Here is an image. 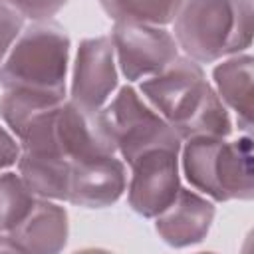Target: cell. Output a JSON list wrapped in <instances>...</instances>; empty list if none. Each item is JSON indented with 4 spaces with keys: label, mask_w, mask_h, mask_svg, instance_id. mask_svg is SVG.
I'll return each instance as SVG.
<instances>
[{
    "label": "cell",
    "mask_w": 254,
    "mask_h": 254,
    "mask_svg": "<svg viewBox=\"0 0 254 254\" xmlns=\"http://www.w3.org/2000/svg\"><path fill=\"white\" fill-rule=\"evenodd\" d=\"M139 93L183 141L198 135L230 137L232 133L228 107L206 81L202 65L187 56H177L163 71L141 79Z\"/></svg>",
    "instance_id": "6da1fadb"
},
{
    "label": "cell",
    "mask_w": 254,
    "mask_h": 254,
    "mask_svg": "<svg viewBox=\"0 0 254 254\" xmlns=\"http://www.w3.org/2000/svg\"><path fill=\"white\" fill-rule=\"evenodd\" d=\"M252 0H185L173 36L187 58L214 64L252 44Z\"/></svg>",
    "instance_id": "7a4b0ae2"
},
{
    "label": "cell",
    "mask_w": 254,
    "mask_h": 254,
    "mask_svg": "<svg viewBox=\"0 0 254 254\" xmlns=\"http://www.w3.org/2000/svg\"><path fill=\"white\" fill-rule=\"evenodd\" d=\"M181 167L192 189L216 202L252 200V137L198 135L183 141Z\"/></svg>",
    "instance_id": "3957f363"
},
{
    "label": "cell",
    "mask_w": 254,
    "mask_h": 254,
    "mask_svg": "<svg viewBox=\"0 0 254 254\" xmlns=\"http://www.w3.org/2000/svg\"><path fill=\"white\" fill-rule=\"evenodd\" d=\"M69 36L52 20L32 22L22 30L0 64V85L65 93Z\"/></svg>",
    "instance_id": "277c9868"
},
{
    "label": "cell",
    "mask_w": 254,
    "mask_h": 254,
    "mask_svg": "<svg viewBox=\"0 0 254 254\" xmlns=\"http://www.w3.org/2000/svg\"><path fill=\"white\" fill-rule=\"evenodd\" d=\"M103 111L109 119L117 153L127 165L133 163L141 153L155 147H183V139L171 127V123L163 119L133 85L119 87Z\"/></svg>",
    "instance_id": "5b68a950"
},
{
    "label": "cell",
    "mask_w": 254,
    "mask_h": 254,
    "mask_svg": "<svg viewBox=\"0 0 254 254\" xmlns=\"http://www.w3.org/2000/svg\"><path fill=\"white\" fill-rule=\"evenodd\" d=\"M111 44L119 71L127 81H141L163 71L177 56L175 36L165 26L141 22H115Z\"/></svg>",
    "instance_id": "8992f818"
},
{
    "label": "cell",
    "mask_w": 254,
    "mask_h": 254,
    "mask_svg": "<svg viewBox=\"0 0 254 254\" xmlns=\"http://www.w3.org/2000/svg\"><path fill=\"white\" fill-rule=\"evenodd\" d=\"M179 153L181 149L155 147L129 163L131 179L127 185V200L137 214L155 218L175 200L181 189Z\"/></svg>",
    "instance_id": "52a82bcc"
},
{
    "label": "cell",
    "mask_w": 254,
    "mask_h": 254,
    "mask_svg": "<svg viewBox=\"0 0 254 254\" xmlns=\"http://www.w3.org/2000/svg\"><path fill=\"white\" fill-rule=\"evenodd\" d=\"M56 149L67 161L117 155V143L103 109H89L65 99L54 119Z\"/></svg>",
    "instance_id": "ba28073f"
},
{
    "label": "cell",
    "mask_w": 254,
    "mask_h": 254,
    "mask_svg": "<svg viewBox=\"0 0 254 254\" xmlns=\"http://www.w3.org/2000/svg\"><path fill=\"white\" fill-rule=\"evenodd\" d=\"M119 87V67L109 36L85 38L77 46L69 99L89 107L103 109Z\"/></svg>",
    "instance_id": "9c48e42d"
},
{
    "label": "cell",
    "mask_w": 254,
    "mask_h": 254,
    "mask_svg": "<svg viewBox=\"0 0 254 254\" xmlns=\"http://www.w3.org/2000/svg\"><path fill=\"white\" fill-rule=\"evenodd\" d=\"M125 189V161L117 159V155L71 161L65 202L83 208H105L117 202Z\"/></svg>",
    "instance_id": "30bf717a"
},
{
    "label": "cell",
    "mask_w": 254,
    "mask_h": 254,
    "mask_svg": "<svg viewBox=\"0 0 254 254\" xmlns=\"http://www.w3.org/2000/svg\"><path fill=\"white\" fill-rule=\"evenodd\" d=\"M214 220V204L190 189H179L175 200L155 216L157 234L173 248L198 244Z\"/></svg>",
    "instance_id": "8fae6325"
},
{
    "label": "cell",
    "mask_w": 254,
    "mask_h": 254,
    "mask_svg": "<svg viewBox=\"0 0 254 254\" xmlns=\"http://www.w3.org/2000/svg\"><path fill=\"white\" fill-rule=\"evenodd\" d=\"M67 210L52 198L36 196L32 210L8 234L16 252L56 254L67 242Z\"/></svg>",
    "instance_id": "7c38bea8"
},
{
    "label": "cell",
    "mask_w": 254,
    "mask_h": 254,
    "mask_svg": "<svg viewBox=\"0 0 254 254\" xmlns=\"http://www.w3.org/2000/svg\"><path fill=\"white\" fill-rule=\"evenodd\" d=\"M214 91L220 101L236 111L238 129L250 133L252 129V79H254V58L250 54L226 56L212 69Z\"/></svg>",
    "instance_id": "4fadbf2b"
},
{
    "label": "cell",
    "mask_w": 254,
    "mask_h": 254,
    "mask_svg": "<svg viewBox=\"0 0 254 254\" xmlns=\"http://www.w3.org/2000/svg\"><path fill=\"white\" fill-rule=\"evenodd\" d=\"M71 161L54 153H30L22 151L18 159V171L28 189L42 198L67 200Z\"/></svg>",
    "instance_id": "5bb4252c"
},
{
    "label": "cell",
    "mask_w": 254,
    "mask_h": 254,
    "mask_svg": "<svg viewBox=\"0 0 254 254\" xmlns=\"http://www.w3.org/2000/svg\"><path fill=\"white\" fill-rule=\"evenodd\" d=\"M64 101L65 93L32 87H12L4 89V95L0 97V117L18 139L34 117L62 105Z\"/></svg>",
    "instance_id": "9a60e30c"
},
{
    "label": "cell",
    "mask_w": 254,
    "mask_h": 254,
    "mask_svg": "<svg viewBox=\"0 0 254 254\" xmlns=\"http://www.w3.org/2000/svg\"><path fill=\"white\" fill-rule=\"evenodd\" d=\"M185 0H99L113 22H141L167 26L173 24Z\"/></svg>",
    "instance_id": "2e32d148"
},
{
    "label": "cell",
    "mask_w": 254,
    "mask_h": 254,
    "mask_svg": "<svg viewBox=\"0 0 254 254\" xmlns=\"http://www.w3.org/2000/svg\"><path fill=\"white\" fill-rule=\"evenodd\" d=\"M36 194L28 189L20 173H0V232L16 228L32 210Z\"/></svg>",
    "instance_id": "e0dca14e"
},
{
    "label": "cell",
    "mask_w": 254,
    "mask_h": 254,
    "mask_svg": "<svg viewBox=\"0 0 254 254\" xmlns=\"http://www.w3.org/2000/svg\"><path fill=\"white\" fill-rule=\"evenodd\" d=\"M26 18L8 2L0 0V64L8 56L10 48L24 30Z\"/></svg>",
    "instance_id": "ac0fdd59"
},
{
    "label": "cell",
    "mask_w": 254,
    "mask_h": 254,
    "mask_svg": "<svg viewBox=\"0 0 254 254\" xmlns=\"http://www.w3.org/2000/svg\"><path fill=\"white\" fill-rule=\"evenodd\" d=\"M10 6H14L26 20L32 22H44L52 20L65 4L67 0H4Z\"/></svg>",
    "instance_id": "d6986e66"
},
{
    "label": "cell",
    "mask_w": 254,
    "mask_h": 254,
    "mask_svg": "<svg viewBox=\"0 0 254 254\" xmlns=\"http://www.w3.org/2000/svg\"><path fill=\"white\" fill-rule=\"evenodd\" d=\"M20 153H22V147L16 135L4 125H0V171L16 165L20 159Z\"/></svg>",
    "instance_id": "ffe728a7"
}]
</instances>
